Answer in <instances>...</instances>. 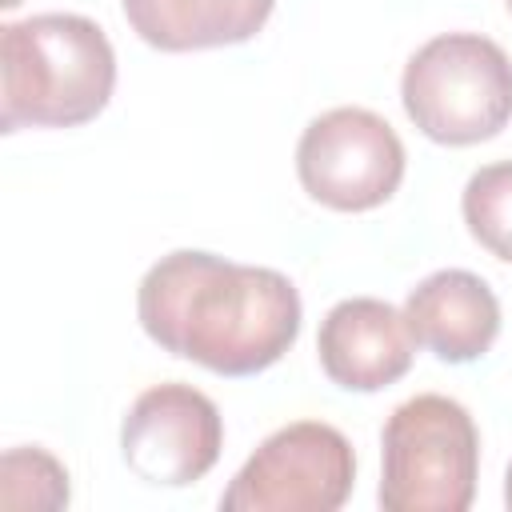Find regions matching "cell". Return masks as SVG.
<instances>
[{
    "instance_id": "8",
    "label": "cell",
    "mask_w": 512,
    "mask_h": 512,
    "mask_svg": "<svg viewBox=\"0 0 512 512\" xmlns=\"http://www.w3.org/2000/svg\"><path fill=\"white\" fill-rule=\"evenodd\" d=\"M416 348L404 308L376 296H348L332 304L316 332L320 368L344 392H380L404 380Z\"/></svg>"
},
{
    "instance_id": "13",
    "label": "cell",
    "mask_w": 512,
    "mask_h": 512,
    "mask_svg": "<svg viewBox=\"0 0 512 512\" xmlns=\"http://www.w3.org/2000/svg\"><path fill=\"white\" fill-rule=\"evenodd\" d=\"M504 504L512 508V464H508V472H504Z\"/></svg>"
},
{
    "instance_id": "5",
    "label": "cell",
    "mask_w": 512,
    "mask_h": 512,
    "mask_svg": "<svg viewBox=\"0 0 512 512\" xmlns=\"http://www.w3.org/2000/svg\"><path fill=\"white\" fill-rule=\"evenodd\" d=\"M356 452L324 420L276 428L220 492L224 512H336L352 496Z\"/></svg>"
},
{
    "instance_id": "1",
    "label": "cell",
    "mask_w": 512,
    "mask_h": 512,
    "mask_svg": "<svg viewBox=\"0 0 512 512\" xmlns=\"http://www.w3.org/2000/svg\"><path fill=\"white\" fill-rule=\"evenodd\" d=\"M136 316L164 352L216 376H256L296 344L304 304L276 268L176 248L144 272Z\"/></svg>"
},
{
    "instance_id": "12",
    "label": "cell",
    "mask_w": 512,
    "mask_h": 512,
    "mask_svg": "<svg viewBox=\"0 0 512 512\" xmlns=\"http://www.w3.org/2000/svg\"><path fill=\"white\" fill-rule=\"evenodd\" d=\"M72 500L68 468L40 444H20L0 456V504L56 512Z\"/></svg>"
},
{
    "instance_id": "14",
    "label": "cell",
    "mask_w": 512,
    "mask_h": 512,
    "mask_svg": "<svg viewBox=\"0 0 512 512\" xmlns=\"http://www.w3.org/2000/svg\"><path fill=\"white\" fill-rule=\"evenodd\" d=\"M0 4H4V8H16V4H20V0H0Z\"/></svg>"
},
{
    "instance_id": "11",
    "label": "cell",
    "mask_w": 512,
    "mask_h": 512,
    "mask_svg": "<svg viewBox=\"0 0 512 512\" xmlns=\"http://www.w3.org/2000/svg\"><path fill=\"white\" fill-rule=\"evenodd\" d=\"M460 212L472 240L496 260L512 264V160L476 168L464 184Z\"/></svg>"
},
{
    "instance_id": "4",
    "label": "cell",
    "mask_w": 512,
    "mask_h": 512,
    "mask_svg": "<svg viewBox=\"0 0 512 512\" xmlns=\"http://www.w3.org/2000/svg\"><path fill=\"white\" fill-rule=\"evenodd\" d=\"M400 104L436 144H484L512 120V60L480 32H440L408 56Z\"/></svg>"
},
{
    "instance_id": "6",
    "label": "cell",
    "mask_w": 512,
    "mask_h": 512,
    "mask_svg": "<svg viewBox=\"0 0 512 512\" xmlns=\"http://www.w3.org/2000/svg\"><path fill=\"white\" fill-rule=\"evenodd\" d=\"M404 144L396 128L356 104L320 112L296 144V176L304 192L332 212H372L404 180Z\"/></svg>"
},
{
    "instance_id": "9",
    "label": "cell",
    "mask_w": 512,
    "mask_h": 512,
    "mask_svg": "<svg viewBox=\"0 0 512 512\" xmlns=\"http://www.w3.org/2000/svg\"><path fill=\"white\" fill-rule=\"evenodd\" d=\"M404 316L416 344L444 364H472L500 336V300L488 280L468 268H440L424 276L408 292Z\"/></svg>"
},
{
    "instance_id": "7",
    "label": "cell",
    "mask_w": 512,
    "mask_h": 512,
    "mask_svg": "<svg viewBox=\"0 0 512 512\" xmlns=\"http://www.w3.org/2000/svg\"><path fill=\"white\" fill-rule=\"evenodd\" d=\"M224 448V416L220 408L192 384L168 380L144 388L124 424H120V456L144 484L156 488H188L204 480Z\"/></svg>"
},
{
    "instance_id": "15",
    "label": "cell",
    "mask_w": 512,
    "mask_h": 512,
    "mask_svg": "<svg viewBox=\"0 0 512 512\" xmlns=\"http://www.w3.org/2000/svg\"><path fill=\"white\" fill-rule=\"evenodd\" d=\"M508 12H512V0H508Z\"/></svg>"
},
{
    "instance_id": "2",
    "label": "cell",
    "mask_w": 512,
    "mask_h": 512,
    "mask_svg": "<svg viewBox=\"0 0 512 512\" xmlns=\"http://www.w3.org/2000/svg\"><path fill=\"white\" fill-rule=\"evenodd\" d=\"M116 88V52L80 12H40L0 28V128H76Z\"/></svg>"
},
{
    "instance_id": "3",
    "label": "cell",
    "mask_w": 512,
    "mask_h": 512,
    "mask_svg": "<svg viewBox=\"0 0 512 512\" xmlns=\"http://www.w3.org/2000/svg\"><path fill=\"white\" fill-rule=\"evenodd\" d=\"M480 432L472 412L440 392H420L392 408L380 432L384 512H464L476 496Z\"/></svg>"
},
{
    "instance_id": "10",
    "label": "cell",
    "mask_w": 512,
    "mask_h": 512,
    "mask_svg": "<svg viewBox=\"0 0 512 512\" xmlns=\"http://www.w3.org/2000/svg\"><path fill=\"white\" fill-rule=\"evenodd\" d=\"M132 32L160 52H204L252 40L276 0H120Z\"/></svg>"
}]
</instances>
